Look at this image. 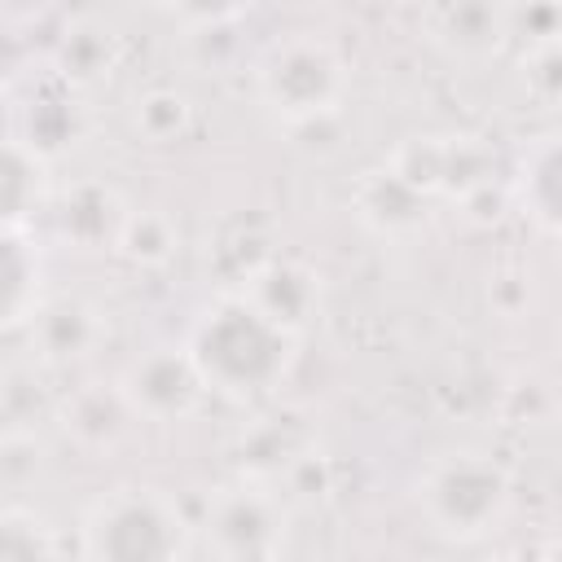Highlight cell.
Masks as SVG:
<instances>
[{
	"label": "cell",
	"instance_id": "obj_1",
	"mask_svg": "<svg viewBox=\"0 0 562 562\" xmlns=\"http://www.w3.org/2000/svg\"><path fill=\"white\" fill-rule=\"evenodd\" d=\"M180 342L189 347L211 395L233 404H259L281 391L303 338L281 329L241 290L220 285V294L193 316Z\"/></svg>",
	"mask_w": 562,
	"mask_h": 562
},
{
	"label": "cell",
	"instance_id": "obj_2",
	"mask_svg": "<svg viewBox=\"0 0 562 562\" xmlns=\"http://www.w3.org/2000/svg\"><path fill=\"white\" fill-rule=\"evenodd\" d=\"M75 553L88 562H171L198 553L193 514L154 483H119L79 514Z\"/></svg>",
	"mask_w": 562,
	"mask_h": 562
},
{
	"label": "cell",
	"instance_id": "obj_3",
	"mask_svg": "<svg viewBox=\"0 0 562 562\" xmlns=\"http://www.w3.org/2000/svg\"><path fill=\"white\" fill-rule=\"evenodd\" d=\"M351 92V66L329 35L290 31L255 61V97L281 127H312L342 110Z\"/></svg>",
	"mask_w": 562,
	"mask_h": 562
},
{
	"label": "cell",
	"instance_id": "obj_4",
	"mask_svg": "<svg viewBox=\"0 0 562 562\" xmlns=\"http://www.w3.org/2000/svg\"><path fill=\"white\" fill-rule=\"evenodd\" d=\"M413 501L435 536L452 544H474L509 518L514 474L483 448H457L435 457L417 474Z\"/></svg>",
	"mask_w": 562,
	"mask_h": 562
},
{
	"label": "cell",
	"instance_id": "obj_5",
	"mask_svg": "<svg viewBox=\"0 0 562 562\" xmlns=\"http://www.w3.org/2000/svg\"><path fill=\"white\" fill-rule=\"evenodd\" d=\"M198 553L224 562H268L285 553L290 540V501L277 483L233 474L211 487L202 509L193 514Z\"/></svg>",
	"mask_w": 562,
	"mask_h": 562
},
{
	"label": "cell",
	"instance_id": "obj_6",
	"mask_svg": "<svg viewBox=\"0 0 562 562\" xmlns=\"http://www.w3.org/2000/svg\"><path fill=\"white\" fill-rule=\"evenodd\" d=\"M386 162L422 189L430 202H470L496 184V149L483 136L470 132H443V136H408L386 154Z\"/></svg>",
	"mask_w": 562,
	"mask_h": 562
},
{
	"label": "cell",
	"instance_id": "obj_7",
	"mask_svg": "<svg viewBox=\"0 0 562 562\" xmlns=\"http://www.w3.org/2000/svg\"><path fill=\"white\" fill-rule=\"evenodd\" d=\"M119 386H123L136 422H149V426L189 422L211 400V391H206V382H202L184 342L145 347L140 356H132L119 369Z\"/></svg>",
	"mask_w": 562,
	"mask_h": 562
},
{
	"label": "cell",
	"instance_id": "obj_8",
	"mask_svg": "<svg viewBox=\"0 0 562 562\" xmlns=\"http://www.w3.org/2000/svg\"><path fill=\"white\" fill-rule=\"evenodd\" d=\"M127 215H132L127 198L105 180H75L57 189L44 211L48 237L57 246H70L75 255H114Z\"/></svg>",
	"mask_w": 562,
	"mask_h": 562
},
{
	"label": "cell",
	"instance_id": "obj_9",
	"mask_svg": "<svg viewBox=\"0 0 562 562\" xmlns=\"http://www.w3.org/2000/svg\"><path fill=\"white\" fill-rule=\"evenodd\" d=\"M22 334L35 369H70L101 351V342L110 338V321L97 303L79 294H53L35 307Z\"/></svg>",
	"mask_w": 562,
	"mask_h": 562
},
{
	"label": "cell",
	"instance_id": "obj_10",
	"mask_svg": "<svg viewBox=\"0 0 562 562\" xmlns=\"http://www.w3.org/2000/svg\"><path fill=\"white\" fill-rule=\"evenodd\" d=\"M312 448H321V443H316V426L307 422L303 408H259L233 435L228 457H233V474L281 483Z\"/></svg>",
	"mask_w": 562,
	"mask_h": 562
},
{
	"label": "cell",
	"instance_id": "obj_11",
	"mask_svg": "<svg viewBox=\"0 0 562 562\" xmlns=\"http://www.w3.org/2000/svg\"><path fill=\"white\" fill-rule=\"evenodd\" d=\"M422 35L452 61H492L509 35V0H426Z\"/></svg>",
	"mask_w": 562,
	"mask_h": 562
},
{
	"label": "cell",
	"instance_id": "obj_12",
	"mask_svg": "<svg viewBox=\"0 0 562 562\" xmlns=\"http://www.w3.org/2000/svg\"><path fill=\"white\" fill-rule=\"evenodd\" d=\"M53 422H57L66 443H75L88 457H101L127 439L136 413H132V404L114 378V382H83V386H70L66 395H57Z\"/></svg>",
	"mask_w": 562,
	"mask_h": 562
},
{
	"label": "cell",
	"instance_id": "obj_13",
	"mask_svg": "<svg viewBox=\"0 0 562 562\" xmlns=\"http://www.w3.org/2000/svg\"><path fill=\"white\" fill-rule=\"evenodd\" d=\"M233 290H241L259 312H268L281 329L290 334H307L312 321L321 316V303H325V285H321V272L307 268L303 259H290V255H272L263 259L255 272H246Z\"/></svg>",
	"mask_w": 562,
	"mask_h": 562
},
{
	"label": "cell",
	"instance_id": "obj_14",
	"mask_svg": "<svg viewBox=\"0 0 562 562\" xmlns=\"http://www.w3.org/2000/svg\"><path fill=\"white\" fill-rule=\"evenodd\" d=\"M514 211H522L540 233L562 241V132L527 140L509 171Z\"/></svg>",
	"mask_w": 562,
	"mask_h": 562
},
{
	"label": "cell",
	"instance_id": "obj_15",
	"mask_svg": "<svg viewBox=\"0 0 562 562\" xmlns=\"http://www.w3.org/2000/svg\"><path fill=\"white\" fill-rule=\"evenodd\" d=\"M351 211L356 220L378 233V237H408L422 233L430 220V198L422 189H413L386 158L369 171H360L356 189H351Z\"/></svg>",
	"mask_w": 562,
	"mask_h": 562
},
{
	"label": "cell",
	"instance_id": "obj_16",
	"mask_svg": "<svg viewBox=\"0 0 562 562\" xmlns=\"http://www.w3.org/2000/svg\"><path fill=\"white\" fill-rule=\"evenodd\" d=\"M119 57H123V44H119V31L97 18V13H79L70 18L57 35H53V48H48V70L57 79H66L70 88H97L105 83L114 70H119Z\"/></svg>",
	"mask_w": 562,
	"mask_h": 562
},
{
	"label": "cell",
	"instance_id": "obj_17",
	"mask_svg": "<svg viewBox=\"0 0 562 562\" xmlns=\"http://www.w3.org/2000/svg\"><path fill=\"white\" fill-rule=\"evenodd\" d=\"M75 92L66 79H57L53 70H44L40 88L31 92V101H13V136H22L26 145H35L44 158H57L66 145H75L79 136V110H75Z\"/></svg>",
	"mask_w": 562,
	"mask_h": 562
},
{
	"label": "cell",
	"instance_id": "obj_18",
	"mask_svg": "<svg viewBox=\"0 0 562 562\" xmlns=\"http://www.w3.org/2000/svg\"><path fill=\"white\" fill-rule=\"evenodd\" d=\"M4 224L9 228H35L57 193L53 184V158H44L22 136H4Z\"/></svg>",
	"mask_w": 562,
	"mask_h": 562
},
{
	"label": "cell",
	"instance_id": "obj_19",
	"mask_svg": "<svg viewBox=\"0 0 562 562\" xmlns=\"http://www.w3.org/2000/svg\"><path fill=\"white\" fill-rule=\"evenodd\" d=\"M44 303V250L35 228L4 224V329H22Z\"/></svg>",
	"mask_w": 562,
	"mask_h": 562
},
{
	"label": "cell",
	"instance_id": "obj_20",
	"mask_svg": "<svg viewBox=\"0 0 562 562\" xmlns=\"http://www.w3.org/2000/svg\"><path fill=\"white\" fill-rule=\"evenodd\" d=\"M127 123L145 145H176L193 132L198 110H193L189 92H180L171 83H158V88H145V92L132 97Z\"/></svg>",
	"mask_w": 562,
	"mask_h": 562
},
{
	"label": "cell",
	"instance_id": "obj_21",
	"mask_svg": "<svg viewBox=\"0 0 562 562\" xmlns=\"http://www.w3.org/2000/svg\"><path fill=\"white\" fill-rule=\"evenodd\" d=\"M114 255L127 259L132 268H167L180 255V224L158 206H145V211L132 206Z\"/></svg>",
	"mask_w": 562,
	"mask_h": 562
},
{
	"label": "cell",
	"instance_id": "obj_22",
	"mask_svg": "<svg viewBox=\"0 0 562 562\" xmlns=\"http://www.w3.org/2000/svg\"><path fill=\"white\" fill-rule=\"evenodd\" d=\"M57 531L48 518H40L31 505H4L0 509V562H44L57 558Z\"/></svg>",
	"mask_w": 562,
	"mask_h": 562
},
{
	"label": "cell",
	"instance_id": "obj_23",
	"mask_svg": "<svg viewBox=\"0 0 562 562\" xmlns=\"http://www.w3.org/2000/svg\"><path fill=\"white\" fill-rule=\"evenodd\" d=\"M518 70H522V88L531 101H540L544 110H562V40L522 48Z\"/></svg>",
	"mask_w": 562,
	"mask_h": 562
},
{
	"label": "cell",
	"instance_id": "obj_24",
	"mask_svg": "<svg viewBox=\"0 0 562 562\" xmlns=\"http://www.w3.org/2000/svg\"><path fill=\"white\" fill-rule=\"evenodd\" d=\"M509 35L522 48L562 40V0H509Z\"/></svg>",
	"mask_w": 562,
	"mask_h": 562
},
{
	"label": "cell",
	"instance_id": "obj_25",
	"mask_svg": "<svg viewBox=\"0 0 562 562\" xmlns=\"http://www.w3.org/2000/svg\"><path fill=\"white\" fill-rule=\"evenodd\" d=\"M246 9H250V0H176L171 4V13L198 35H211L228 22H237Z\"/></svg>",
	"mask_w": 562,
	"mask_h": 562
},
{
	"label": "cell",
	"instance_id": "obj_26",
	"mask_svg": "<svg viewBox=\"0 0 562 562\" xmlns=\"http://www.w3.org/2000/svg\"><path fill=\"white\" fill-rule=\"evenodd\" d=\"M540 553H544V558H562V518H558V522L549 527V536H544Z\"/></svg>",
	"mask_w": 562,
	"mask_h": 562
},
{
	"label": "cell",
	"instance_id": "obj_27",
	"mask_svg": "<svg viewBox=\"0 0 562 562\" xmlns=\"http://www.w3.org/2000/svg\"><path fill=\"white\" fill-rule=\"evenodd\" d=\"M140 4H158V9H171L176 0H140Z\"/></svg>",
	"mask_w": 562,
	"mask_h": 562
}]
</instances>
